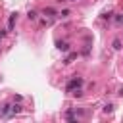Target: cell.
Returning <instances> with one entry per match:
<instances>
[{
    "label": "cell",
    "mask_w": 123,
    "mask_h": 123,
    "mask_svg": "<svg viewBox=\"0 0 123 123\" xmlns=\"http://www.w3.org/2000/svg\"><path fill=\"white\" fill-rule=\"evenodd\" d=\"M83 86V79L81 77H73L67 85H65V90H75V88H81Z\"/></svg>",
    "instance_id": "cell-1"
},
{
    "label": "cell",
    "mask_w": 123,
    "mask_h": 123,
    "mask_svg": "<svg viewBox=\"0 0 123 123\" xmlns=\"http://www.w3.org/2000/svg\"><path fill=\"white\" fill-rule=\"evenodd\" d=\"M56 46H58V50H62V52H67V50H69V42H65V40H58Z\"/></svg>",
    "instance_id": "cell-2"
},
{
    "label": "cell",
    "mask_w": 123,
    "mask_h": 123,
    "mask_svg": "<svg viewBox=\"0 0 123 123\" xmlns=\"http://www.w3.org/2000/svg\"><path fill=\"white\" fill-rule=\"evenodd\" d=\"M42 13H44V15H48V17H54V15H58V12H56L54 8H44V10H42Z\"/></svg>",
    "instance_id": "cell-3"
},
{
    "label": "cell",
    "mask_w": 123,
    "mask_h": 123,
    "mask_svg": "<svg viewBox=\"0 0 123 123\" xmlns=\"http://www.w3.org/2000/svg\"><path fill=\"white\" fill-rule=\"evenodd\" d=\"M15 17H17V13H12V15H10V19H8V31H13V23H15Z\"/></svg>",
    "instance_id": "cell-4"
},
{
    "label": "cell",
    "mask_w": 123,
    "mask_h": 123,
    "mask_svg": "<svg viewBox=\"0 0 123 123\" xmlns=\"http://www.w3.org/2000/svg\"><path fill=\"white\" fill-rule=\"evenodd\" d=\"M27 17H29V19H31V21H35V19H37V17H38V13H37V12H35V10H29V12H27Z\"/></svg>",
    "instance_id": "cell-5"
},
{
    "label": "cell",
    "mask_w": 123,
    "mask_h": 123,
    "mask_svg": "<svg viewBox=\"0 0 123 123\" xmlns=\"http://www.w3.org/2000/svg\"><path fill=\"white\" fill-rule=\"evenodd\" d=\"M75 58H77V52H71V54H69V56H67V58L63 60V63H71V62H73Z\"/></svg>",
    "instance_id": "cell-6"
},
{
    "label": "cell",
    "mask_w": 123,
    "mask_h": 123,
    "mask_svg": "<svg viewBox=\"0 0 123 123\" xmlns=\"http://www.w3.org/2000/svg\"><path fill=\"white\" fill-rule=\"evenodd\" d=\"M111 46H113V50H121V48H123V44H121V40H119V38H115Z\"/></svg>",
    "instance_id": "cell-7"
},
{
    "label": "cell",
    "mask_w": 123,
    "mask_h": 123,
    "mask_svg": "<svg viewBox=\"0 0 123 123\" xmlns=\"http://www.w3.org/2000/svg\"><path fill=\"white\" fill-rule=\"evenodd\" d=\"M40 25L48 27V25H52V19H50V17H44V19H40Z\"/></svg>",
    "instance_id": "cell-8"
},
{
    "label": "cell",
    "mask_w": 123,
    "mask_h": 123,
    "mask_svg": "<svg viewBox=\"0 0 123 123\" xmlns=\"http://www.w3.org/2000/svg\"><path fill=\"white\" fill-rule=\"evenodd\" d=\"M104 111H106V113H111V111H113V104H106V106H104Z\"/></svg>",
    "instance_id": "cell-9"
},
{
    "label": "cell",
    "mask_w": 123,
    "mask_h": 123,
    "mask_svg": "<svg viewBox=\"0 0 123 123\" xmlns=\"http://www.w3.org/2000/svg\"><path fill=\"white\" fill-rule=\"evenodd\" d=\"M19 111H21V106H12V115H15Z\"/></svg>",
    "instance_id": "cell-10"
},
{
    "label": "cell",
    "mask_w": 123,
    "mask_h": 123,
    "mask_svg": "<svg viewBox=\"0 0 123 123\" xmlns=\"http://www.w3.org/2000/svg\"><path fill=\"white\" fill-rule=\"evenodd\" d=\"M58 15H60V17H67V15H69V10H62Z\"/></svg>",
    "instance_id": "cell-11"
},
{
    "label": "cell",
    "mask_w": 123,
    "mask_h": 123,
    "mask_svg": "<svg viewBox=\"0 0 123 123\" xmlns=\"http://www.w3.org/2000/svg\"><path fill=\"white\" fill-rule=\"evenodd\" d=\"M102 17H104V19H110V17H111V13H110V12H104V13H102Z\"/></svg>",
    "instance_id": "cell-12"
},
{
    "label": "cell",
    "mask_w": 123,
    "mask_h": 123,
    "mask_svg": "<svg viewBox=\"0 0 123 123\" xmlns=\"http://www.w3.org/2000/svg\"><path fill=\"white\" fill-rule=\"evenodd\" d=\"M115 21H117V23H121V21H123V15H121V13H117V15H115Z\"/></svg>",
    "instance_id": "cell-13"
},
{
    "label": "cell",
    "mask_w": 123,
    "mask_h": 123,
    "mask_svg": "<svg viewBox=\"0 0 123 123\" xmlns=\"http://www.w3.org/2000/svg\"><path fill=\"white\" fill-rule=\"evenodd\" d=\"M4 35H6V31H4V29H0V40L4 38Z\"/></svg>",
    "instance_id": "cell-14"
},
{
    "label": "cell",
    "mask_w": 123,
    "mask_h": 123,
    "mask_svg": "<svg viewBox=\"0 0 123 123\" xmlns=\"http://www.w3.org/2000/svg\"><path fill=\"white\" fill-rule=\"evenodd\" d=\"M119 96H123V86H121V88H119Z\"/></svg>",
    "instance_id": "cell-15"
},
{
    "label": "cell",
    "mask_w": 123,
    "mask_h": 123,
    "mask_svg": "<svg viewBox=\"0 0 123 123\" xmlns=\"http://www.w3.org/2000/svg\"><path fill=\"white\" fill-rule=\"evenodd\" d=\"M69 2H75V0H69Z\"/></svg>",
    "instance_id": "cell-16"
},
{
    "label": "cell",
    "mask_w": 123,
    "mask_h": 123,
    "mask_svg": "<svg viewBox=\"0 0 123 123\" xmlns=\"http://www.w3.org/2000/svg\"><path fill=\"white\" fill-rule=\"evenodd\" d=\"M0 110H2V108H0Z\"/></svg>",
    "instance_id": "cell-17"
}]
</instances>
